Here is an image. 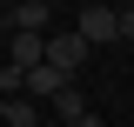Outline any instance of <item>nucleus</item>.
Returning a JSON list of instances; mask_svg holds the SVG:
<instances>
[{"label": "nucleus", "instance_id": "1a4fd4ad", "mask_svg": "<svg viewBox=\"0 0 134 127\" xmlns=\"http://www.w3.org/2000/svg\"><path fill=\"white\" fill-rule=\"evenodd\" d=\"M74 127H107V120H100V114H87V120H74Z\"/></svg>", "mask_w": 134, "mask_h": 127}, {"label": "nucleus", "instance_id": "6e6552de", "mask_svg": "<svg viewBox=\"0 0 134 127\" xmlns=\"http://www.w3.org/2000/svg\"><path fill=\"white\" fill-rule=\"evenodd\" d=\"M121 40H134V7H121Z\"/></svg>", "mask_w": 134, "mask_h": 127}, {"label": "nucleus", "instance_id": "f03ea898", "mask_svg": "<svg viewBox=\"0 0 134 127\" xmlns=\"http://www.w3.org/2000/svg\"><path fill=\"white\" fill-rule=\"evenodd\" d=\"M81 60H87V40H81L74 27H67V33H47V67H60V74L74 80V67H81Z\"/></svg>", "mask_w": 134, "mask_h": 127}, {"label": "nucleus", "instance_id": "423d86ee", "mask_svg": "<svg viewBox=\"0 0 134 127\" xmlns=\"http://www.w3.org/2000/svg\"><path fill=\"white\" fill-rule=\"evenodd\" d=\"M54 114H60L67 127H74V120H87V100H81V87H74V80H67L60 94H54Z\"/></svg>", "mask_w": 134, "mask_h": 127}, {"label": "nucleus", "instance_id": "20e7f679", "mask_svg": "<svg viewBox=\"0 0 134 127\" xmlns=\"http://www.w3.org/2000/svg\"><path fill=\"white\" fill-rule=\"evenodd\" d=\"M7 20H14V33H47L54 27V7H47V0H20Z\"/></svg>", "mask_w": 134, "mask_h": 127}, {"label": "nucleus", "instance_id": "f257e3e1", "mask_svg": "<svg viewBox=\"0 0 134 127\" xmlns=\"http://www.w3.org/2000/svg\"><path fill=\"white\" fill-rule=\"evenodd\" d=\"M74 33H81L87 47H107V40H121V14L114 7H81L74 14Z\"/></svg>", "mask_w": 134, "mask_h": 127}, {"label": "nucleus", "instance_id": "39448f33", "mask_svg": "<svg viewBox=\"0 0 134 127\" xmlns=\"http://www.w3.org/2000/svg\"><path fill=\"white\" fill-rule=\"evenodd\" d=\"M60 87H67L60 67H34V74H27V100H34V107H40V100H54Z\"/></svg>", "mask_w": 134, "mask_h": 127}, {"label": "nucleus", "instance_id": "7ed1b4c3", "mask_svg": "<svg viewBox=\"0 0 134 127\" xmlns=\"http://www.w3.org/2000/svg\"><path fill=\"white\" fill-rule=\"evenodd\" d=\"M14 40V67L34 74V67H47V33H7Z\"/></svg>", "mask_w": 134, "mask_h": 127}, {"label": "nucleus", "instance_id": "9d476101", "mask_svg": "<svg viewBox=\"0 0 134 127\" xmlns=\"http://www.w3.org/2000/svg\"><path fill=\"white\" fill-rule=\"evenodd\" d=\"M0 120H7V100H0Z\"/></svg>", "mask_w": 134, "mask_h": 127}, {"label": "nucleus", "instance_id": "0eeeda50", "mask_svg": "<svg viewBox=\"0 0 134 127\" xmlns=\"http://www.w3.org/2000/svg\"><path fill=\"white\" fill-rule=\"evenodd\" d=\"M34 120H40V107H34L27 94H20V100H7V127H34Z\"/></svg>", "mask_w": 134, "mask_h": 127}]
</instances>
